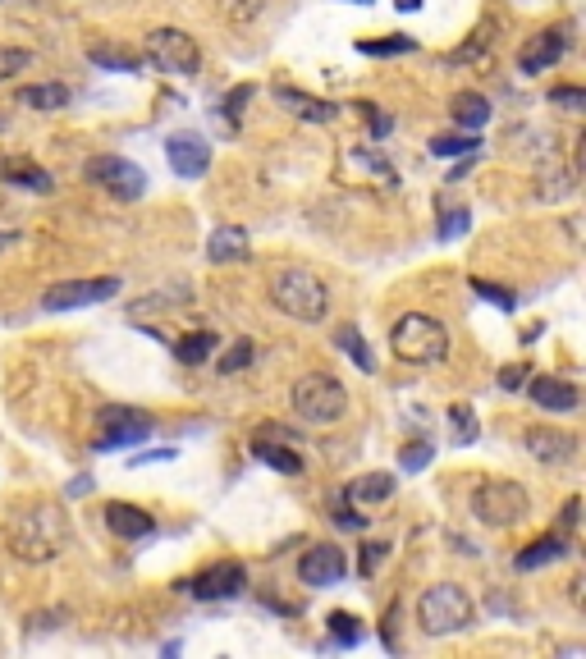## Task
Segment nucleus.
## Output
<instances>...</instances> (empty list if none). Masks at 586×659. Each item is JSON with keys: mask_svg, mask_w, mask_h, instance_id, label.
<instances>
[{"mask_svg": "<svg viewBox=\"0 0 586 659\" xmlns=\"http://www.w3.org/2000/svg\"><path fill=\"white\" fill-rule=\"evenodd\" d=\"M14 559L23 563H51L69 545V522L55 504H23L14 508L10 527H5Z\"/></svg>", "mask_w": 586, "mask_h": 659, "instance_id": "nucleus-1", "label": "nucleus"}, {"mask_svg": "<svg viewBox=\"0 0 586 659\" xmlns=\"http://www.w3.org/2000/svg\"><path fill=\"white\" fill-rule=\"evenodd\" d=\"M271 303L280 307L284 316L293 321H326V307H330V289L326 280L307 266H280L271 275Z\"/></svg>", "mask_w": 586, "mask_h": 659, "instance_id": "nucleus-2", "label": "nucleus"}, {"mask_svg": "<svg viewBox=\"0 0 586 659\" xmlns=\"http://www.w3.org/2000/svg\"><path fill=\"white\" fill-rule=\"evenodd\" d=\"M390 348L394 357L413 362V367H440L449 357V330L445 321H435L426 312H403L390 330Z\"/></svg>", "mask_w": 586, "mask_h": 659, "instance_id": "nucleus-3", "label": "nucleus"}, {"mask_svg": "<svg viewBox=\"0 0 586 659\" xmlns=\"http://www.w3.org/2000/svg\"><path fill=\"white\" fill-rule=\"evenodd\" d=\"M293 417H303L307 426H335L348 412V389L339 385L330 371H307L293 380Z\"/></svg>", "mask_w": 586, "mask_h": 659, "instance_id": "nucleus-4", "label": "nucleus"}, {"mask_svg": "<svg viewBox=\"0 0 586 659\" xmlns=\"http://www.w3.org/2000/svg\"><path fill=\"white\" fill-rule=\"evenodd\" d=\"M477 605H472V595L463 591L458 582H435L422 591L417 600V623H422L426 637H449V632H463L472 623Z\"/></svg>", "mask_w": 586, "mask_h": 659, "instance_id": "nucleus-5", "label": "nucleus"}, {"mask_svg": "<svg viewBox=\"0 0 586 659\" xmlns=\"http://www.w3.org/2000/svg\"><path fill=\"white\" fill-rule=\"evenodd\" d=\"M472 513H477V522H486V527H513V522H522L527 513H532V495L518 486V481H481L477 495H472Z\"/></svg>", "mask_w": 586, "mask_h": 659, "instance_id": "nucleus-6", "label": "nucleus"}, {"mask_svg": "<svg viewBox=\"0 0 586 659\" xmlns=\"http://www.w3.org/2000/svg\"><path fill=\"white\" fill-rule=\"evenodd\" d=\"M87 184H97L101 193H110L115 202H138V197H147V170L142 165H133L129 156H92V161L83 165Z\"/></svg>", "mask_w": 586, "mask_h": 659, "instance_id": "nucleus-7", "label": "nucleus"}, {"mask_svg": "<svg viewBox=\"0 0 586 659\" xmlns=\"http://www.w3.org/2000/svg\"><path fill=\"white\" fill-rule=\"evenodd\" d=\"M147 65L161 69L165 78H193L202 69V51L184 28H156L147 33Z\"/></svg>", "mask_w": 586, "mask_h": 659, "instance_id": "nucleus-8", "label": "nucleus"}, {"mask_svg": "<svg viewBox=\"0 0 586 659\" xmlns=\"http://www.w3.org/2000/svg\"><path fill=\"white\" fill-rule=\"evenodd\" d=\"M152 440V417L138 408H106L97 417V454H115V449H133V444Z\"/></svg>", "mask_w": 586, "mask_h": 659, "instance_id": "nucleus-9", "label": "nucleus"}, {"mask_svg": "<svg viewBox=\"0 0 586 659\" xmlns=\"http://www.w3.org/2000/svg\"><path fill=\"white\" fill-rule=\"evenodd\" d=\"M120 293V280L115 275H101V280H65L55 289L42 293V312H74V307H97L110 303Z\"/></svg>", "mask_w": 586, "mask_h": 659, "instance_id": "nucleus-10", "label": "nucleus"}, {"mask_svg": "<svg viewBox=\"0 0 586 659\" xmlns=\"http://www.w3.org/2000/svg\"><path fill=\"white\" fill-rule=\"evenodd\" d=\"M243 586H248V573H243V563L225 559V563H211V568H202V573L188 582V591L197 595V600H234V595H243Z\"/></svg>", "mask_w": 586, "mask_h": 659, "instance_id": "nucleus-11", "label": "nucleus"}, {"mask_svg": "<svg viewBox=\"0 0 586 659\" xmlns=\"http://www.w3.org/2000/svg\"><path fill=\"white\" fill-rule=\"evenodd\" d=\"M165 161H170V170L179 179H202L211 170V142L202 133H174L165 142Z\"/></svg>", "mask_w": 586, "mask_h": 659, "instance_id": "nucleus-12", "label": "nucleus"}, {"mask_svg": "<svg viewBox=\"0 0 586 659\" xmlns=\"http://www.w3.org/2000/svg\"><path fill=\"white\" fill-rule=\"evenodd\" d=\"M344 573H348V559L339 545H312L298 559V582L303 586H335L344 582Z\"/></svg>", "mask_w": 586, "mask_h": 659, "instance_id": "nucleus-13", "label": "nucleus"}, {"mask_svg": "<svg viewBox=\"0 0 586 659\" xmlns=\"http://www.w3.org/2000/svg\"><path fill=\"white\" fill-rule=\"evenodd\" d=\"M564 51H568V37L559 33V28H545V33L527 37V42L518 46V69L522 74H545V69H554L564 60Z\"/></svg>", "mask_w": 586, "mask_h": 659, "instance_id": "nucleus-14", "label": "nucleus"}, {"mask_svg": "<svg viewBox=\"0 0 586 659\" xmlns=\"http://www.w3.org/2000/svg\"><path fill=\"white\" fill-rule=\"evenodd\" d=\"M522 444H527V454H532L536 463H545V467H564V463H573V454H577L573 435L550 431V426H532V431L522 435Z\"/></svg>", "mask_w": 586, "mask_h": 659, "instance_id": "nucleus-15", "label": "nucleus"}, {"mask_svg": "<svg viewBox=\"0 0 586 659\" xmlns=\"http://www.w3.org/2000/svg\"><path fill=\"white\" fill-rule=\"evenodd\" d=\"M527 394H532V403L541 412H573L577 403H582L577 385H573V380H564V376H536V380H527Z\"/></svg>", "mask_w": 586, "mask_h": 659, "instance_id": "nucleus-16", "label": "nucleus"}, {"mask_svg": "<svg viewBox=\"0 0 586 659\" xmlns=\"http://www.w3.org/2000/svg\"><path fill=\"white\" fill-rule=\"evenodd\" d=\"M106 513V527H110V536H120V541H142V536H152V513L147 508H138V504H124V499H115V504H106L101 508Z\"/></svg>", "mask_w": 586, "mask_h": 659, "instance_id": "nucleus-17", "label": "nucleus"}, {"mask_svg": "<svg viewBox=\"0 0 586 659\" xmlns=\"http://www.w3.org/2000/svg\"><path fill=\"white\" fill-rule=\"evenodd\" d=\"M207 257L216 261V266H239V261L252 257V238L243 225H220L216 234L207 238Z\"/></svg>", "mask_w": 586, "mask_h": 659, "instance_id": "nucleus-18", "label": "nucleus"}, {"mask_svg": "<svg viewBox=\"0 0 586 659\" xmlns=\"http://www.w3.org/2000/svg\"><path fill=\"white\" fill-rule=\"evenodd\" d=\"M252 458L266 463V467H275V472H284V476H303V454H298L293 444H284V440L252 435Z\"/></svg>", "mask_w": 586, "mask_h": 659, "instance_id": "nucleus-19", "label": "nucleus"}, {"mask_svg": "<svg viewBox=\"0 0 586 659\" xmlns=\"http://www.w3.org/2000/svg\"><path fill=\"white\" fill-rule=\"evenodd\" d=\"M275 101H280L289 115H298V119H307V124H330L335 119V106L330 101H316V97H307V92H298V87H275Z\"/></svg>", "mask_w": 586, "mask_h": 659, "instance_id": "nucleus-20", "label": "nucleus"}, {"mask_svg": "<svg viewBox=\"0 0 586 659\" xmlns=\"http://www.w3.org/2000/svg\"><path fill=\"white\" fill-rule=\"evenodd\" d=\"M0 179L5 184H19V188H28V193H55V184H51V174L42 170L37 161H23V156H10V161L0 165Z\"/></svg>", "mask_w": 586, "mask_h": 659, "instance_id": "nucleus-21", "label": "nucleus"}, {"mask_svg": "<svg viewBox=\"0 0 586 659\" xmlns=\"http://www.w3.org/2000/svg\"><path fill=\"white\" fill-rule=\"evenodd\" d=\"M449 115H454V124H458V129L477 133V129H486V119H490V101L481 97V92H458V97L449 101Z\"/></svg>", "mask_w": 586, "mask_h": 659, "instance_id": "nucleus-22", "label": "nucleus"}, {"mask_svg": "<svg viewBox=\"0 0 586 659\" xmlns=\"http://www.w3.org/2000/svg\"><path fill=\"white\" fill-rule=\"evenodd\" d=\"M564 554H568L564 536H541V541H532L513 563H518V573H536V568H545V563H559Z\"/></svg>", "mask_w": 586, "mask_h": 659, "instance_id": "nucleus-23", "label": "nucleus"}, {"mask_svg": "<svg viewBox=\"0 0 586 659\" xmlns=\"http://www.w3.org/2000/svg\"><path fill=\"white\" fill-rule=\"evenodd\" d=\"M19 106L42 110V115H51V110H65V106H69V87H65V83H37V87H19Z\"/></svg>", "mask_w": 586, "mask_h": 659, "instance_id": "nucleus-24", "label": "nucleus"}, {"mask_svg": "<svg viewBox=\"0 0 586 659\" xmlns=\"http://www.w3.org/2000/svg\"><path fill=\"white\" fill-rule=\"evenodd\" d=\"M390 495H394V476L390 472H367L344 490L348 504H380V499H390Z\"/></svg>", "mask_w": 586, "mask_h": 659, "instance_id": "nucleus-25", "label": "nucleus"}, {"mask_svg": "<svg viewBox=\"0 0 586 659\" xmlns=\"http://www.w3.org/2000/svg\"><path fill=\"white\" fill-rule=\"evenodd\" d=\"M220 348V335L216 330H197V335H184L179 344H174V357L184 362V367H202L211 353Z\"/></svg>", "mask_w": 586, "mask_h": 659, "instance_id": "nucleus-26", "label": "nucleus"}, {"mask_svg": "<svg viewBox=\"0 0 586 659\" xmlns=\"http://www.w3.org/2000/svg\"><path fill=\"white\" fill-rule=\"evenodd\" d=\"M495 33H500V23H495V19H486V23H481V28H477V33L467 37V42L458 46L454 55H449V60H454V65H463V60H472V55H477L481 65H486V60H490V51H495Z\"/></svg>", "mask_w": 586, "mask_h": 659, "instance_id": "nucleus-27", "label": "nucleus"}, {"mask_svg": "<svg viewBox=\"0 0 586 659\" xmlns=\"http://www.w3.org/2000/svg\"><path fill=\"white\" fill-rule=\"evenodd\" d=\"M87 55H92V65H101V69H120V74H133V69H138V55H133L129 46L92 42L87 46Z\"/></svg>", "mask_w": 586, "mask_h": 659, "instance_id": "nucleus-28", "label": "nucleus"}, {"mask_svg": "<svg viewBox=\"0 0 586 659\" xmlns=\"http://www.w3.org/2000/svg\"><path fill=\"white\" fill-rule=\"evenodd\" d=\"M335 344L344 348V353L353 357V362H358L362 371H376V357H371V344L358 335V325H339V330H335Z\"/></svg>", "mask_w": 586, "mask_h": 659, "instance_id": "nucleus-29", "label": "nucleus"}, {"mask_svg": "<svg viewBox=\"0 0 586 659\" xmlns=\"http://www.w3.org/2000/svg\"><path fill=\"white\" fill-rule=\"evenodd\" d=\"M417 51L413 37H362L358 55H376V60H390V55H408Z\"/></svg>", "mask_w": 586, "mask_h": 659, "instance_id": "nucleus-30", "label": "nucleus"}, {"mask_svg": "<svg viewBox=\"0 0 586 659\" xmlns=\"http://www.w3.org/2000/svg\"><path fill=\"white\" fill-rule=\"evenodd\" d=\"M467 225H472V211H467V206H449V211H440V220H435V238H440V243H454V238L467 234Z\"/></svg>", "mask_w": 586, "mask_h": 659, "instance_id": "nucleus-31", "label": "nucleus"}, {"mask_svg": "<svg viewBox=\"0 0 586 659\" xmlns=\"http://www.w3.org/2000/svg\"><path fill=\"white\" fill-rule=\"evenodd\" d=\"M477 152H481L477 133H463V138H431V156H440V161H454V156H477Z\"/></svg>", "mask_w": 586, "mask_h": 659, "instance_id": "nucleus-32", "label": "nucleus"}, {"mask_svg": "<svg viewBox=\"0 0 586 659\" xmlns=\"http://www.w3.org/2000/svg\"><path fill=\"white\" fill-rule=\"evenodd\" d=\"M431 458H435L431 440H413V444H403V449H399V467H403V472H422V467H431Z\"/></svg>", "mask_w": 586, "mask_h": 659, "instance_id": "nucleus-33", "label": "nucleus"}, {"mask_svg": "<svg viewBox=\"0 0 586 659\" xmlns=\"http://www.w3.org/2000/svg\"><path fill=\"white\" fill-rule=\"evenodd\" d=\"M449 426H454V444H472V440H477V417H472L467 403H454V408H449Z\"/></svg>", "mask_w": 586, "mask_h": 659, "instance_id": "nucleus-34", "label": "nucleus"}, {"mask_svg": "<svg viewBox=\"0 0 586 659\" xmlns=\"http://www.w3.org/2000/svg\"><path fill=\"white\" fill-rule=\"evenodd\" d=\"M330 637H335L339 646H358V641H362V623L339 609V614H330Z\"/></svg>", "mask_w": 586, "mask_h": 659, "instance_id": "nucleus-35", "label": "nucleus"}, {"mask_svg": "<svg viewBox=\"0 0 586 659\" xmlns=\"http://www.w3.org/2000/svg\"><path fill=\"white\" fill-rule=\"evenodd\" d=\"M252 92H257L252 83H239L225 101H220V110H225V119H229V129H239V124H243V106L252 101Z\"/></svg>", "mask_w": 586, "mask_h": 659, "instance_id": "nucleus-36", "label": "nucleus"}, {"mask_svg": "<svg viewBox=\"0 0 586 659\" xmlns=\"http://www.w3.org/2000/svg\"><path fill=\"white\" fill-rule=\"evenodd\" d=\"M252 362V339H239V344H229V353H220V376H239L243 367Z\"/></svg>", "mask_w": 586, "mask_h": 659, "instance_id": "nucleus-37", "label": "nucleus"}, {"mask_svg": "<svg viewBox=\"0 0 586 659\" xmlns=\"http://www.w3.org/2000/svg\"><path fill=\"white\" fill-rule=\"evenodd\" d=\"M472 293H477V298H486V303H495V307H504V312H513V307H518V298H513L509 289H500V284L472 280Z\"/></svg>", "mask_w": 586, "mask_h": 659, "instance_id": "nucleus-38", "label": "nucleus"}, {"mask_svg": "<svg viewBox=\"0 0 586 659\" xmlns=\"http://www.w3.org/2000/svg\"><path fill=\"white\" fill-rule=\"evenodd\" d=\"M550 106L577 115V110H586V92H582V87H550Z\"/></svg>", "mask_w": 586, "mask_h": 659, "instance_id": "nucleus-39", "label": "nucleus"}, {"mask_svg": "<svg viewBox=\"0 0 586 659\" xmlns=\"http://www.w3.org/2000/svg\"><path fill=\"white\" fill-rule=\"evenodd\" d=\"M28 65H33V51H14V46H5V51H0V78L19 74V69H28Z\"/></svg>", "mask_w": 586, "mask_h": 659, "instance_id": "nucleus-40", "label": "nucleus"}, {"mask_svg": "<svg viewBox=\"0 0 586 659\" xmlns=\"http://www.w3.org/2000/svg\"><path fill=\"white\" fill-rule=\"evenodd\" d=\"M385 559H390V545H385V541H371L367 550H362V563H358V568H362V577H371V573H376V568H380V563H385Z\"/></svg>", "mask_w": 586, "mask_h": 659, "instance_id": "nucleus-41", "label": "nucleus"}, {"mask_svg": "<svg viewBox=\"0 0 586 659\" xmlns=\"http://www.w3.org/2000/svg\"><path fill=\"white\" fill-rule=\"evenodd\" d=\"M225 14L234 23H248V19H257L261 14V0H225Z\"/></svg>", "mask_w": 586, "mask_h": 659, "instance_id": "nucleus-42", "label": "nucleus"}, {"mask_svg": "<svg viewBox=\"0 0 586 659\" xmlns=\"http://www.w3.org/2000/svg\"><path fill=\"white\" fill-rule=\"evenodd\" d=\"M522 385H527V367H522V362H518V367L500 371V389H504V394H513V389H522Z\"/></svg>", "mask_w": 586, "mask_h": 659, "instance_id": "nucleus-43", "label": "nucleus"}, {"mask_svg": "<svg viewBox=\"0 0 586 659\" xmlns=\"http://www.w3.org/2000/svg\"><path fill=\"white\" fill-rule=\"evenodd\" d=\"M577 513H582V504H577V499H568L564 513H559V536H568V531L577 527Z\"/></svg>", "mask_w": 586, "mask_h": 659, "instance_id": "nucleus-44", "label": "nucleus"}, {"mask_svg": "<svg viewBox=\"0 0 586 659\" xmlns=\"http://www.w3.org/2000/svg\"><path fill=\"white\" fill-rule=\"evenodd\" d=\"M362 522H367V518H358V513H353V504H348V499H344V495H339V527H348V531H358V527H362Z\"/></svg>", "mask_w": 586, "mask_h": 659, "instance_id": "nucleus-45", "label": "nucleus"}, {"mask_svg": "<svg viewBox=\"0 0 586 659\" xmlns=\"http://www.w3.org/2000/svg\"><path fill=\"white\" fill-rule=\"evenodd\" d=\"M362 110H367V115H371V133H376V138H385V133H390V124H394V119H390V115H380L376 106H362Z\"/></svg>", "mask_w": 586, "mask_h": 659, "instance_id": "nucleus-46", "label": "nucleus"}, {"mask_svg": "<svg viewBox=\"0 0 586 659\" xmlns=\"http://www.w3.org/2000/svg\"><path fill=\"white\" fill-rule=\"evenodd\" d=\"M399 10H422V0H394Z\"/></svg>", "mask_w": 586, "mask_h": 659, "instance_id": "nucleus-47", "label": "nucleus"}, {"mask_svg": "<svg viewBox=\"0 0 586 659\" xmlns=\"http://www.w3.org/2000/svg\"><path fill=\"white\" fill-rule=\"evenodd\" d=\"M14 248V234H0V252H10Z\"/></svg>", "mask_w": 586, "mask_h": 659, "instance_id": "nucleus-48", "label": "nucleus"}, {"mask_svg": "<svg viewBox=\"0 0 586 659\" xmlns=\"http://www.w3.org/2000/svg\"><path fill=\"white\" fill-rule=\"evenodd\" d=\"M348 5H371V0H348Z\"/></svg>", "mask_w": 586, "mask_h": 659, "instance_id": "nucleus-49", "label": "nucleus"}]
</instances>
